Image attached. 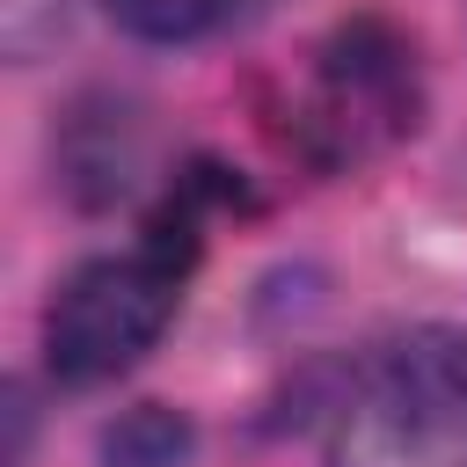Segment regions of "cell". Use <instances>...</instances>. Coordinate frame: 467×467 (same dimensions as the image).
<instances>
[{
  "label": "cell",
  "instance_id": "1",
  "mask_svg": "<svg viewBox=\"0 0 467 467\" xmlns=\"http://www.w3.org/2000/svg\"><path fill=\"white\" fill-rule=\"evenodd\" d=\"M197 197H168L146 234L124 248V255H95L80 263L51 306H44V365L58 387H109L124 379L153 343L161 328L175 321L182 306V285L197 270Z\"/></svg>",
  "mask_w": 467,
  "mask_h": 467
},
{
  "label": "cell",
  "instance_id": "2",
  "mask_svg": "<svg viewBox=\"0 0 467 467\" xmlns=\"http://www.w3.org/2000/svg\"><path fill=\"white\" fill-rule=\"evenodd\" d=\"M328 467H467V328L372 343L321 401Z\"/></svg>",
  "mask_w": 467,
  "mask_h": 467
},
{
  "label": "cell",
  "instance_id": "3",
  "mask_svg": "<svg viewBox=\"0 0 467 467\" xmlns=\"http://www.w3.org/2000/svg\"><path fill=\"white\" fill-rule=\"evenodd\" d=\"M285 117H292V146L314 168H365L394 153L423 124V58L409 29H394L387 15L336 22L314 44Z\"/></svg>",
  "mask_w": 467,
  "mask_h": 467
},
{
  "label": "cell",
  "instance_id": "4",
  "mask_svg": "<svg viewBox=\"0 0 467 467\" xmlns=\"http://www.w3.org/2000/svg\"><path fill=\"white\" fill-rule=\"evenodd\" d=\"M190 423L175 416V409H161V401H139V409H124L109 431H102V460L109 467H182L190 460Z\"/></svg>",
  "mask_w": 467,
  "mask_h": 467
},
{
  "label": "cell",
  "instance_id": "5",
  "mask_svg": "<svg viewBox=\"0 0 467 467\" xmlns=\"http://www.w3.org/2000/svg\"><path fill=\"white\" fill-rule=\"evenodd\" d=\"M102 15L139 44H197L234 15V0H102Z\"/></svg>",
  "mask_w": 467,
  "mask_h": 467
},
{
  "label": "cell",
  "instance_id": "6",
  "mask_svg": "<svg viewBox=\"0 0 467 467\" xmlns=\"http://www.w3.org/2000/svg\"><path fill=\"white\" fill-rule=\"evenodd\" d=\"M66 36V0H0V51L15 66H36Z\"/></svg>",
  "mask_w": 467,
  "mask_h": 467
}]
</instances>
